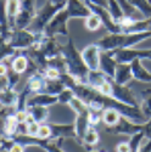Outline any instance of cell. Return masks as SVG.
<instances>
[{
    "label": "cell",
    "instance_id": "40",
    "mask_svg": "<svg viewBox=\"0 0 151 152\" xmlns=\"http://www.w3.org/2000/svg\"><path fill=\"white\" fill-rule=\"evenodd\" d=\"M139 152H151V140L147 139L145 144H143L139 148Z\"/></svg>",
    "mask_w": 151,
    "mask_h": 152
},
{
    "label": "cell",
    "instance_id": "2",
    "mask_svg": "<svg viewBox=\"0 0 151 152\" xmlns=\"http://www.w3.org/2000/svg\"><path fill=\"white\" fill-rule=\"evenodd\" d=\"M151 38V31L140 33H107L95 43L101 51H113V50L128 49Z\"/></svg>",
    "mask_w": 151,
    "mask_h": 152
},
{
    "label": "cell",
    "instance_id": "5",
    "mask_svg": "<svg viewBox=\"0 0 151 152\" xmlns=\"http://www.w3.org/2000/svg\"><path fill=\"white\" fill-rule=\"evenodd\" d=\"M35 40H37V34L31 32L29 29L14 28L10 37V40L7 43L14 49H16L17 51H23V50H27L31 46H33Z\"/></svg>",
    "mask_w": 151,
    "mask_h": 152
},
{
    "label": "cell",
    "instance_id": "26",
    "mask_svg": "<svg viewBox=\"0 0 151 152\" xmlns=\"http://www.w3.org/2000/svg\"><path fill=\"white\" fill-rule=\"evenodd\" d=\"M99 137L100 136H99V133H97L96 128H95V126H93V125H90L89 128H88V130L85 132L82 142L86 147H94L99 142Z\"/></svg>",
    "mask_w": 151,
    "mask_h": 152
},
{
    "label": "cell",
    "instance_id": "34",
    "mask_svg": "<svg viewBox=\"0 0 151 152\" xmlns=\"http://www.w3.org/2000/svg\"><path fill=\"white\" fill-rule=\"evenodd\" d=\"M103 112H95V111H90L89 110V116H88V119H89V124L93 126H96L97 124H100V122L103 121L101 117Z\"/></svg>",
    "mask_w": 151,
    "mask_h": 152
},
{
    "label": "cell",
    "instance_id": "20",
    "mask_svg": "<svg viewBox=\"0 0 151 152\" xmlns=\"http://www.w3.org/2000/svg\"><path fill=\"white\" fill-rule=\"evenodd\" d=\"M88 116H89V112L82 113V115H77V117H76L74 125H76V133H77V140L79 142L83 140V136H84L85 132L90 126Z\"/></svg>",
    "mask_w": 151,
    "mask_h": 152
},
{
    "label": "cell",
    "instance_id": "42",
    "mask_svg": "<svg viewBox=\"0 0 151 152\" xmlns=\"http://www.w3.org/2000/svg\"><path fill=\"white\" fill-rule=\"evenodd\" d=\"M49 1H51L53 4H66L67 0H49Z\"/></svg>",
    "mask_w": 151,
    "mask_h": 152
},
{
    "label": "cell",
    "instance_id": "19",
    "mask_svg": "<svg viewBox=\"0 0 151 152\" xmlns=\"http://www.w3.org/2000/svg\"><path fill=\"white\" fill-rule=\"evenodd\" d=\"M18 96H20V93H17L15 89L1 90V99H0L1 106L6 107V108L15 110L17 106V102H18Z\"/></svg>",
    "mask_w": 151,
    "mask_h": 152
},
{
    "label": "cell",
    "instance_id": "39",
    "mask_svg": "<svg viewBox=\"0 0 151 152\" xmlns=\"http://www.w3.org/2000/svg\"><path fill=\"white\" fill-rule=\"evenodd\" d=\"M144 134H145V137L146 139H150L151 140V118L147 119V122L144 123V129H143Z\"/></svg>",
    "mask_w": 151,
    "mask_h": 152
},
{
    "label": "cell",
    "instance_id": "18",
    "mask_svg": "<svg viewBox=\"0 0 151 152\" xmlns=\"http://www.w3.org/2000/svg\"><path fill=\"white\" fill-rule=\"evenodd\" d=\"M132 79L134 78H133V73H132V68L129 63H118L113 80L119 85H127Z\"/></svg>",
    "mask_w": 151,
    "mask_h": 152
},
{
    "label": "cell",
    "instance_id": "17",
    "mask_svg": "<svg viewBox=\"0 0 151 152\" xmlns=\"http://www.w3.org/2000/svg\"><path fill=\"white\" fill-rule=\"evenodd\" d=\"M20 125L21 124L15 116V112L3 117V136L12 137L14 135H16L20 132V129H18Z\"/></svg>",
    "mask_w": 151,
    "mask_h": 152
},
{
    "label": "cell",
    "instance_id": "33",
    "mask_svg": "<svg viewBox=\"0 0 151 152\" xmlns=\"http://www.w3.org/2000/svg\"><path fill=\"white\" fill-rule=\"evenodd\" d=\"M61 72L54 67H48L45 71H44V75L46 79H50V80H56V79H60L61 77Z\"/></svg>",
    "mask_w": 151,
    "mask_h": 152
},
{
    "label": "cell",
    "instance_id": "21",
    "mask_svg": "<svg viewBox=\"0 0 151 152\" xmlns=\"http://www.w3.org/2000/svg\"><path fill=\"white\" fill-rule=\"evenodd\" d=\"M3 5L5 7L10 23L15 27V24H14L15 18L17 17V15L20 14V10H21V0H4Z\"/></svg>",
    "mask_w": 151,
    "mask_h": 152
},
{
    "label": "cell",
    "instance_id": "31",
    "mask_svg": "<svg viewBox=\"0 0 151 152\" xmlns=\"http://www.w3.org/2000/svg\"><path fill=\"white\" fill-rule=\"evenodd\" d=\"M101 26H103V21L96 14H93L92 12V15H89L86 18H84V27L89 32H95Z\"/></svg>",
    "mask_w": 151,
    "mask_h": 152
},
{
    "label": "cell",
    "instance_id": "43",
    "mask_svg": "<svg viewBox=\"0 0 151 152\" xmlns=\"http://www.w3.org/2000/svg\"><path fill=\"white\" fill-rule=\"evenodd\" d=\"M88 152H104V151H96V150H89Z\"/></svg>",
    "mask_w": 151,
    "mask_h": 152
},
{
    "label": "cell",
    "instance_id": "37",
    "mask_svg": "<svg viewBox=\"0 0 151 152\" xmlns=\"http://www.w3.org/2000/svg\"><path fill=\"white\" fill-rule=\"evenodd\" d=\"M15 116L17 118V121L20 122V124H24L28 117V110H18L15 111Z\"/></svg>",
    "mask_w": 151,
    "mask_h": 152
},
{
    "label": "cell",
    "instance_id": "25",
    "mask_svg": "<svg viewBox=\"0 0 151 152\" xmlns=\"http://www.w3.org/2000/svg\"><path fill=\"white\" fill-rule=\"evenodd\" d=\"M107 78L108 77L101 71H90L88 75V85H90L94 89H99Z\"/></svg>",
    "mask_w": 151,
    "mask_h": 152
},
{
    "label": "cell",
    "instance_id": "16",
    "mask_svg": "<svg viewBox=\"0 0 151 152\" xmlns=\"http://www.w3.org/2000/svg\"><path fill=\"white\" fill-rule=\"evenodd\" d=\"M129 65H130V68H132L133 78L135 80H139V82H143V83H151V72L147 71L143 66L140 58L133 60Z\"/></svg>",
    "mask_w": 151,
    "mask_h": 152
},
{
    "label": "cell",
    "instance_id": "4",
    "mask_svg": "<svg viewBox=\"0 0 151 152\" xmlns=\"http://www.w3.org/2000/svg\"><path fill=\"white\" fill-rule=\"evenodd\" d=\"M68 20H71L68 11L65 9H62L61 11H59L57 14L54 16V18L50 21V23L46 26L44 33L48 37H57V35H62L70 38V32L67 28V23Z\"/></svg>",
    "mask_w": 151,
    "mask_h": 152
},
{
    "label": "cell",
    "instance_id": "7",
    "mask_svg": "<svg viewBox=\"0 0 151 152\" xmlns=\"http://www.w3.org/2000/svg\"><path fill=\"white\" fill-rule=\"evenodd\" d=\"M144 129V124H139V123H134L130 119L125 118L124 116L121 117L119 122L112 126H106L105 132L108 134H113V135H134L136 133H139Z\"/></svg>",
    "mask_w": 151,
    "mask_h": 152
},
{
    "label": "cell",
    "instance_id": "30",
    "mask_svg": "<svg viewBox=\"0 0 151 152\" xmlns=\"http://www.w3.org/2000/svg\"><path fill=\"white\" fill-rule=\"evenodd\" d=\"M141 104H140V108L143 111V113L146 116L147 119L151 118V89H146L141 91Z\"/></svg>",
    "mask_w": 151,
    "mask_h": 152
},
{
    "label": "cell",
    "instance_id": "35",
    "mask_svg": "<svg viewBox=\"0 0 151 152\" xmlns=\"http://www.w3.org/2000/svg\"><path fill=\"white\" fill-rule=\"evenodd\" d=\"M40 123L38 122H33L31 124H26V134L28 135H32V136H37L38 133H39V129H40Z\"/></svg>",
    "mask_w": 151,
    "mask_h": 152
},
{
    "label": "cell",
    "instance_id": "44",
    "mask_svg": "<svg viewBox=\"0 0 151 152\" xmlns=\"http://www.w3.org/2000/svg\"><path fill=\"white\" fill-rule=\"evenodd\" d=\"M149 3H151V0H149Z\"/></svg>",
    "mask_w": 151,
    "mask_h": 152
},
{
    "label": "cell",
    "instance_id": "11",
    "mask_svg": "<svg viewBox=\"0 0 151 152\" xmlns=\"http://www.w3.org/2000/svg\"><path fill=\"white\" fill-rule=\"evenodd\" d=\"M51 128V137L55 140H64V139H77V133H76V125L74 123L71 124H56L50 123Z\"/></svg>",
    "mask_w": 151,
    "mask_h": 152
},
{
    "label": "cell",
    "instance_id": "3",
    "mask_svg": "<svg viewBox=\"0 0 151 152\" xmlns=\"http://www.w3.org/2000/svg\"><path fill=\"white\" fill-rule=\"evenodd\" d=\"M66 5H67V3L66 4H53L51 1H49V0H45V4L43 5V7L37 11V15H35L33 22L31 23V26L28 27V29L35 34L44 32L46 26L50 23V21L54 18V16L59 11L65 9Z\"/></svg>",
    "mask_w": 151,
    "mask_h": 152
},
{
    "label": "cell",
    "instance_id": "29",
    "mask_svg": "<svg viewBox=\"0 0 151 152\" xmlns=\"http://www.w3.org/2000/svg\"><path fill=\"white\" fill-rule=\"evenodd\" d=\"M127 1L139 10L145 18L151 17V3H149V0H127Z\"/></svg>",
    "mask_w": 151,
    "mask_h": 152
},
{
    "label": "cell",
    "instance_id": "28",
    "mask_svg": "<svg viewBox=\"0 0 151 152\" xmlns=\"http://www.w3.org/2000/svg\"><path fill=\"white\" fill-rule=\"evenodd\" d=\"M107 10L110 12L111 17L113 18V21H115L116 23H119L121 20L124 17V12L121 9L119 4L117 3V0H108V7H107Z\"/></svg>",
    "mask_w": 151,
    "mask_h": 152
},
{
    "label": "cell",
    "instance_id": "27",
    "mask_svg": "<svg viewBox=\"0 0 151 152\" xmlns=\"http://www.w3.org/2000/svg\"><path fill=\"white\" fill-rule=\"evenodd\" d=\"M68 106L72 108V111L76 113V115H82V113H86L89 112V107H88V104L84 100H82L78 96H74Z\"/></svg>",
    "mask_w": 151,
    "mask_h": 152
},
{
    "label": "cell",
    "instance_id": "15",
    "mask_svg": "<svg viewBox=\"0 0 151 152\" xmlns=\"http://www.w3.org/2000/svg\"><path fill=\"white\" fill-rule=\"evenodd\" d=\"M45 84H46V78L44 75V72H34L29 74L24 86L28 88L32 94H38L44 91Z\"/></svg>",
    "mask_w": 151,
    "mask_h": 152
},
{
    "label": "cell",
    "instance_id": "10",
    "mask_svg": "<svg viewBox=\"0 0 151 152\" xmlns=\"http://www.w3.org/2000/svg\"><path fill=\"white\" fill-rule=\"evenodd\" d=\"M82 57L85 62L89 71H99L100 69V56H101V49L96 43L86 45L82 50Z\"/></svg>",
    "mask_w": 151,
    "mask_h": 152
},
{
    "label": "cell",
    "instance_id": "32",
    "mask_svg": "<svg viewBox=\"0 0 151 152\" xmlns=\"http://www.w3.org/2000/svg\"><path fill=\"white\" fill-rule=\"evenodd\" d=\"M76 96L74 91L72 89H68V88H66V89L62 91L60 95H59V100H60V104H64V105H68L70 101Z\"/></svg>",
    "mask_w": 151,
    "mask_h": 152
},
{
    "label": "cell",
    "instance_id": "24",
    "mask_svg": "<svg viewBox=\"0 0 151 152\" xmlns=\"http://www.w3.org/2000/svg\"><path fill=\"white\" fill-rule=\"evenodd\" d=\"M66 89V85L61 82V79H56V80H50L46 79V84H45V89L43 93L50 94V95H60L62 91Z\"/></svg>",
    "mask_w": 151,
    "mask_h": 152
},
{
    "label": "cell",
    "instance_id": "9",
    "mask_svg": "<svg viewBox=\"0 0 151 152\" xmlns=\"http://www.w3.org/2000/svg\"><path fill=\"white\" fill-rule=\"evenodd\" d=\"M85 4L88 5V7L90 9V11L93 14H96L100 18H101L103 26L108 31V33H123V29L121 28V26L118 23H116L113 21V18L111 17L107 9L94 5V4H89V3H85Z\"/></svg>",
    "mask_w": 151,
    "mask_h": 152
},
{
    "label": "cell",
    "instance_id": "14",
    "mask_svg": "<svg viewBox=\"0 0 151 152\" xmlns=\"http://www.w3.org/2000/svg\"><path fill=\"white\" fill-rule=\"evenodd\" d=\"M117 65H118V62L112 56L111 51H101V56H100V69L99 71L105 73L108 78L113 79L115 78Z\"/></svg>",
    "mask_w": 151,
    "mask_h": 152
},
{
    "label": "cell",
    "instance_id": "36",
    "mask_svg": "<svg viewBox=\"0 0 151 152\" xmlns=\"http://www.w3.org/2000/svg\"><path fill=\"white\" fill-rule=\"evenodd\" d=\"M37 136H39L40 139H50L51 137V128H50L49 124H42L39 133Z\"/></svg>",
    "mask_w": 151,
    "mask_h": 152
},
{
    "label": "cell",
    "instance_id": "38",
    "mask_svg": "<svg viewBox=\"0 0 151 152\" xmlns=\"http://www.w3.org/2000/svg\"><path fill=\"white\" fill-rule=\"evenodd\" d=\"M83 1L89 3V4H94V5H97V6H101V7H105V9L108 7V0H83Z\"/></svg>",
    "mask_w": 151,
    "mask_h": 152
},
{
    "label": "cell",
    "instance_id": "23",
    "mask_svg": "<svg viewBox=\"0 0 151 152\" xmlns=\"http://www.w3.org/2000/svg\"><path fill=\"white\" fill-rule=\"evenodd\" d=\"M101 117H103V122L105 123L106 126H112L119 122L122 115L115 108H106L103 111Z\"/></svg>",
    "mask_w": 151,
    "mask_h": 152
},
{
    "label": "cell",
    "instance_id": "12",
    "mask_svg": "<svg viewBox=\"0 0 151 152\" xmlns=\"http://www.w3.org/2000/svg\"><path fill=\"white\" fill-rule=\"evenodd\" d=\"M66 10L71 18H86L92 15L90 9L83 0H67Z\"/></svg>",
    "mask_w": 151,
    "mask_h": 152
},
{
    "label": "cell",
    "instance_id": "8",
    "mask_svg": "<svg viewBox=\"0 0 151 152\" xmlns=\"http://www.w3.org/2000/svg\"><path fill=\"white\" fill-rule=\"evenodd\" d=\"M110 96H112L113 99L121 101L123 104H127L129 106L140 107V104L138 102V99L135 97V95L132 93L129 88H127L125 85L117 84L113 79H112V91H111Z\"/></svg>",
    "mask_w": 151,
    "mask_h": 152
},
{
    "label": "cell",
    "instance_id": "6",
    "mask_svg": "<svg viewBox=\"0 0 151 152\" xmlns=\"http://www.w3.org/2000/svg\"><path fill=\"white\" fill-rule=\"evenodd\" d=\"M112 56L116 58L118 63H130L133 60H150L151 61V49H121L111 51Z\"/></svg>",
    "mask_w": 151,
    "mask_h": 152
},
{
    "label": "cell",
    "instance_id": "1",
    "mask_svg": "<svg viewBox=\"0 0 151 152\" xmlns=\"http://www.w3.org/2000/svg\"><path fill=\"white\" fill-rule=\"evenodd\" d=\"M61 55L66 61L67 73L71 74L78 83L88 84V75L90 71L86 67L82 53L77 50L71 37L67 38L66 44H61Z\"/></svg>",
    "mask_w": 151,
    "mask_h": 152
},
{
    "label": "cell",
    "instance_id": "22",
    "mask_svg": "<svg viewBox=\"0 0 151 152\" xmlns=\"http://www.w3.org/2000/svg\"><path fill=\"white\" fill-rule=\"evenodd\" d=\"M28 112L33 116V118L35 119V122L40 123V124H44L48 118H49V115L50 112L48 110V107H44V106H33V107H27Z\"/></svg>",
    "mask_w": 151,
    "mask_h": 152
},
{
    "label": "cell",
    "instance_id": "13",
    "mask_svg": "<svg viewBox=\"0 0 151 152\" xmlns=\"http://www.w3.org/2000/svg\"><path fill=\"white\" fill-rule=\"evenodd\" d=\"M60 104V100L57 95H50L46 93H38V94H33L28 97L27 100V107H33V106H44V107H49Z\"/></svg>",
    "mask_w": 151,
    "mask_h": 152
},
{
    "label": "cell",
    "instance_id": "41",
    "mask_svg": "<svg viewBox=\"0 0 151 152\" xmlns=\"http://www.w3.org/2000/svg\"><path fill=\"white\" fill-rule=\"evenodd\" d=\"M9 152H24V146L21 145V144H18V142H15L14 145L11 146V148H10Z\"/></svg>",
    "mask_w": 151,
    "mask_h": 152
}]
</instances>
